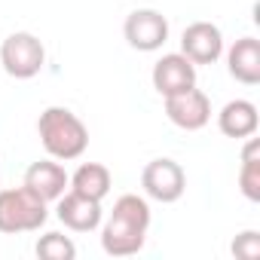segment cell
<instances>
[{"instance_id": "obj_1", "label": "cell", "mask_w": 260, "mask_h": 260, "mask_svg": "<svg viewBox=\"0 0 260 260\" xmlns=\"http://www.w3.org/2000/svg\"><path fill=\"white\" fill-rule=\"evenodd\" d=\"M147 230H150L147 199L138 193H122L101 226V248L110 257H132L144 248Z\"/></svg>"}, {"instance_id": "obj_2", "label": "cell", "mask_w": 260, "mask_h": 260, "mask_svg": "<svg viewBox=\"0 0 260 260\" xmlns=\"http://www.w3.org/2000/svg\"><path fill=\"white\" fill-rule=\"evenodd\" d=\"M37 135H40L43 150L58 162L80 159L89 147L86 122L68 107H46L37 119Z\"/></svg>"}, {"instance_id": "obj_3", "label": "cell", "mask_w": 260, "mask_h": 260, "mask_svg": "<svg viewBox=\"0 0 260 260\" xmlns=\"http://www.w3.org/2000/svg\"><path fill=\"white\" fill-rule=\"evenodd\" d=\"M49 211L46 202L31 193L28 187L16 190H0V233L16 236V233H34L46 223Z\"/></svg>"}, {"instance_id": "obj_4", "label": "cell", "mask_w": 260, "mask_h": 260, "mask_svg": "<svg viewBox=\"0 0 260 260\" xmlns=\"http://www.w3.org/2000/svg\"><path fill=\"white\" fill-rule=\"evenodd\" d=\"M0 64L4 71L16 80H31L43 71L46 64V49L40 43V37L28 34V31H16L0 43Z\"/></svg>"}, {"instance_id": "obj_5", "label": "cell", "mask_w": 260, "mask_h": 260, "mask_svg": "<svg viewBox=\"0 0 260 260\" xmlns=\"http://www.w3.org/2000/svg\"><path fill=\"white\" fill-rule=\"evenodd\" d=\"M141 187H144V193H147L150 199L169 205V202H178V199L184 196V190H187V175H184V169H181L175 159H169V156L150 159V162L144 166V172H141Z\"/></svg>"}, {"instance_id": "obj_6", "label": "cell", "mask_w": 260, "mask_h": 260, "mask_svg": "<svg viewBox=\"0 0 260 260\" xmlns=\"http://www.w3.org/2000/svg\"><path fill=\"white\" fill-rule=\"evenodd\" d=\"M122 34L128 40V46L138 52H156L166 46L169 40V19L159 10H135L125 16Z\"/></svg>"}, {"instance_id": "obj_7", "label": "cell", "mask_w": 260, "mask_h": 260, "mask_svg": "<svg viewBox=\"0 0 260 260\" xmlns=\"http://www.w3.org/2000/svg\"><path fill=\"white\" fill-rule=\"evenodd\" d=\"M166 116L184 128V132H199V128L208 125L211 119V101L202 89H187V92H178V95H169L166 98Z\"/></svg>"}, {"instance_id": "obj_8", "label": "cell", "mask_w": 260, "mask_h": 260, "mask_svg": "<svg viewBox=\"0 0 260 260\" xmlns=\"http://www.w3.org/2000/svg\"><path fill=\"white\" fill-rule=\"evenodd\" d=\"M150 80H153V89L162 98H169V95H178L196 86V64L184 52H169L153 64Z\"/></svg>"}, {"instance_id": "obj_9", "label": "cell", "mask_w": 260, "mask_h": 260, "mask_svg": "<svg viewBox=\"0 0 260 260\" xmlns=\"http://www.w3.org/2000/svg\"><path fill=\"white\" fill-rule=\"evenodd\" d=\"M181 52L193 64H214L223 55V34L211 22H193L181 34Z\"/></svg>"}, {"instance_id": "obj_10", "label": "cell", "mask_w": 260, "mask_h": 260, "mask_svg": "<svg viewBox=\"0 0 260 260\" xmlns=\"http://www.w3.org/2000/svg\"><path fill=\"white\" fill-rule=\"evenodd\" d=\"M22 187H28L31 193H37L46 205L49 202H55L58 196H64L68 193V187H71V175L64 172V166L58 162V159H40V162H34L28 172H25V184Z\"/></svg>"}, {"instance_id": "obj_11", "label": "cell", "mask_w": 260, "mask_h": 260, "mask_svg": "<svg viewBox=\"0 0 260 260\" xmlns=\"http://www.w3.org/2000/svg\"><path fill=\"white\" fill-rule=\"evenodd\" d=\"M55 202H58L55 214H58V220L71 233H92V230L101 226V202H95L89 196H80L74 190H68L64 196H58Z\"/></svg>"}, {"instance_id": "obj_12", "label": "cell", "mask_w": 260, "mask_h": 260, "mask_svg": "<svg viewBox=\"0 0 260 260\" xmlns=\"http://www.w3.org/2000/svg\"><path fill=\"white\" fill-rule=\"evenodd\" d=\"M226 71L242 86H257L260 83V40L257 37L236 40L226 52Z\"/></svg>"}, {"instance_id": "obj_13", "label": "cell", "mask_w": 260, "mask_h": 260, "mask_svg": "<svg viewBox=\"0 0 260 260\" xmlns=\"http://www.w3.org/2000/svg\"><path fill=\"white\" fill-rule=\"evenodd\" d=\"M260 125V116H257V104L248 101V98H236V101H226L217 113V128L226 135V138H251Z\"/></svg>"}, {"instance_id": "obj_14", "label": "cell", "mask_w": 260, "mask_h": 260, "mask_svg": "<svg viewBox=\"0 0 260 260\" xmlns=\"http://www.w3.org/2000/svg\"><path fill=\"white\" fill-rule=\"evenodd\" d=\"M110 187H113V178H110L107 166H101V162H83V166L71 175V187H68V190L101 202V199L110 193Z\"/></svg>"}, {"instance_id": "obj_15", "label": "cell", "mask_w": 260, "mask_h": 260, "mask_svg": "<svg viewBox=\"0 0 260 260\" xmlns=\"http://www.w3.org/2000/svg\"><path fill=\"white\" fill-rule=\"evenodd\" d=\"M239 190L248 202H260V141L251 138L242 150V169H239Z\"/></svg>"}, {"instance_id": "obj_16", "label": "cell", "mask_w": 260, "mask_h": 260, "mask_svg": "<svg viewBox=\"0 0 260 260\" xmlns=\"http://www.w3.org/2000/svg\"><path fill=\"white\" fill-rule=\"evenodd\" d=\"M34 251H37L40 260H74L77 257V245L64 233H43L37 239V248Z\"/></svg>"}, {"instance_id": "obj_17", "label": "cell", "mask_w": 260, "mask_h": 260, "mask_svg": "<svg viewBox=\"0 0 260 260\" xmlns=\"http://www.w3.org/2000/svg\"><path fill=\"white\" fill-rule=\"evenodd\" d=\"M233 254L239 260H257L260 257V233L257 230H245L233 239Z\"/></svg>"}]
</instances>
